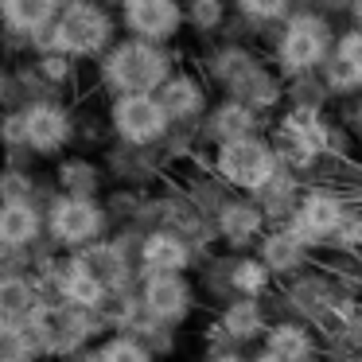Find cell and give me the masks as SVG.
<instances>
[{
  "mask_svg": "<svg viewBox=\"0 0 362 362\" xmlns=\"http://www.w3.org/2000/svg\"><path fill=\"white\" fill-rule=\"evenodd\" d=\"M105 78L121 90V94H152L168 82V55L152 47L148 40L121 43L110 59H105Z\"/></svg>",
  "mask_w": 362,
  "mask_h": 362,
  "instance_id": "1",
  "label": "cell"
},
{
  "mask_svg": "<svg viewBox=\"0 0 362 362\" xmlns=\"http://www.w3.org/2000/svg\"><path fill=\"white\" fill-rule=\"evenodd\" d=\"M218 175L242 191H265L276 180V156L257 136H238L222 141L218 148Z\"/></svg>",
  "mask_w": 362,
  "mask_h": 362,
  "instance_id": "2",
  "label": "cell"
},
{
  "mask_svg": "<svg viewBox=\"0 0 362 362\" xmlns=\"http://www.w3.org/2000/svg\"><path fill=\"white\" fill-rule=\"evenodd\" d=\"M110 32H113V24L98 4L74 0L71 8L59 16L55 32H51V43L63 55H94V51H102L110 43Z\"/></svg>",
  "mask_w": 362,
  "mask_h": 362,
  "instance_id": "3",
  "label": "cell"
},
{
  "mask_svg": "<svg viewBox=\"0 0 362 362\" xmlns=\"http://www.w3.org/2000/svg\"><path fill=\"white\" fill-rule=\"evenodd\" d=\"M113 125L125 141L148 144L168 129V113L152 94H121L117 105H113Z\"/></svg>",
  "mask_w": 362,
  "mask_h": 362,
  "instance_id": "4",
  "label": "cell"
},
{
  "mask_svg": "<svg viewBox=\"0 0 362 362\" xmlns=\"http://www.w3.org/2000/svg\"><path fill=\"white\" fill-rule=\"evenodd\" d=\"M327 59V24L320 16H296L281 40V63L288 71H312Z\"/></svg>",
  "mask_w": 362,
  "mask_h": 362,
  "instance_id": "5",
  "label": "cell"
},
{
  "mask_svg": "<svg viewBox=\"0 0 362 362\" xmlns=\"http://www.w3.org/2000/svg\"><path fill=\"white\" fill-rule=\"evenodd\" d=\"M343 203L327 191H312L296 203V218H292V234L300 242H320V238H331L343 222Z\"/></svg>",
  "mask_w": 362,
  "mask_h": 362,
  "instance_id": "6",
  "label": "cell"
},
{
  "mask_svg": "<svg viewBox=\"0 0 362 362\" xmlns=\"http://www.w3.org/2000/svg\"><path fill=\"white\" fill-rule=\"evenodd\" d=\"M90 323L82 315H74L71 304L63 308H35L32 312V331H35V343H43L47 351H71L78 339L90 335Z\"/></svg>",
  "mask_w": 362,
  "mask_h": 362,
  "instance_id": "7",
  "label": "cell"
},
{
  "mask_svg": "<svg viewBox=\"0 0 362 362\" xmlns=\"http://www.w3.org/2000/svg\"><path fill=\"white\" fill-rule=\"evenodd\" d=\"M102 230V211L86 199H63L51 211V234L63 245H82Z\"/></svg>",
  "mask_w": 362,
  "mask_h": 362,
  "instance_id": "8",
  "label": "cell"
},
{
  "mask_svg": "<svg viewBox=\"0 0 362 362\" xmlns=\"http://www.w3.org/2000/svg\"><path fill=\"white\" fill-rule=\"evenodd\" d=\"M191 304V288L180 273H152L144 284V308L156 320H180Z\"/></svg>",
  "mask_w": 362,
  "mask_h": 362,
  "instance_id": "9",
  "label": "cell"
},
{
  "mask_svg": "<svg viewBox=\"0 0 362 362\" xmlns=\"http://www.w3.org/2000/svg\"><path fill=\"white\" fill-rule=\"evenodd\" d=\"M20 125H24V141L40 152H55L71 136V121H66V113L59 105H32L20 117Z\"/></svg>",
  "mask_w": 362,
  "mask_h": 362,
  "instance_id": "10",
  "label": "cell"
},
{
  "mask_svg": "<svg viewBox=\"0 0 362 362\" xmlns=\"http://www.w3.org/2000/svg\"><path fill=\"white\" fill-rule=\"evenodd\" d=\"M327 86L331 90H358L362 86V28L346 32L327 59Z\"/></svg>",
  "mask_w": 362,
  "mask_h": 362,
  "instance_id": "11",
  "label": "cell"
},
{
  "mask_svg": "<svg viewBox=\"0 0 362 362\" xmlns=\"http://www.w3.org/2000/svg\"><path fill=\"white\" fill-rule=\"evenodd\" d=\"M125 20L136 35H144V40H168V35L180 28V4H175V0L136 4V8H125Z\"/></svg>",
  "mask_w": 362,
  "mask_h": 362,
  "instance_id": "12",
  "label": "cell"
},
{
  "mask_svg": "<svg viewBox=\"0 0 362 362\" xmlns=\"http://www.w3.org/2000/svg\"><path fill=\"white\" fill-rule=\"evenodd\" d=\"M284 141H288L292 156H296L300 164H308L315 152L327 148V129L320 125V117H315L312 110H296L284 121Z\"/></svg>",
  "mask_w": 362,
  "mask_h": 362,
  "instance_id": "13",
  "label": "cell"
},
{
  "mask_svg": "<svg viewBox=\"0 0 362 362\" xmlns=\"http://www.w3.org/2000/svg\"><path fill=\"white\" fill-rule=\"evenodd\" d=\"M59 0H0V16L12 32H43L55 20Z\"/></svg>",
  "mask_w": 362,
  "mask_h": 362,
  "instance_id": "14",
  "label": "cell"
},
{
  "mask_svg": "<svg viewBox=\"0 0 362 362\" xmlns=\"http://www.w3.org/2000/svg\"><path fill=\"white\" fill-rule=\"evenodd\" d=\"M187 257L191 250L175 234H152L141 245V261L148 265V273H180L187 265Z\"/></svg>",
  "mask_w": 362,
  "mask_h": 362,
  "instance_id": "15",
  "label": "cell"
},
{
  "mask_svg": "<svg viewBox=\"0 0 362 362\" xmlns=\"http://www.w3.org/2000/svg\"><path fill=\"white\" fill-rule=\"evenodd\" d=\"M40 234V214L24 199H8L0 206V245H28Z\"/></svg>",
  "mask_w": 362,
  "mask_h": 362,
  "instance_id": "16",
  "label": "cell"
},
{
  "mask_svg": "<svg viewBox=\"0 0 362 362\" xmlns=\"http://www.w3.org/2000/svg\"><path fill=\"white\" fill-rule=\"evenodd\" d=\"M160 105H164L168 117H195L199 110H203V90L195 86L191 78H168L164 86H160Z\"/></svg>",
  "mask_w": 362,
  "mask_h": 362,
  "instance_id": "17",
  "label": "cell"
},
{
  "mask_svg": "<svg viewBox=\"0 0 362 362\" xmlns=\"http://www.w3.org/2000/svg\"><path fill=\"white\" fill-rule=\"evenodd\" d=\"M269 354H276L281 362H308L312 358V339L300 323H276L269 331Z\"/></svg>",
  "mask_w": 362,
  "mask_h": 362,
  "instance_id": "18",
  "label": "cell"
},
{
  "mask_svg": "<svg viewBox=\"0 0 362 362\" xmlns=\"http://www.w3.org/2000/svg\"><path fill=\"white\" fill-rule=\"evenodd\" d=\"M300 253H304V242L292 230H281V234L265 238V245H261V265L269 273H288V269L300 265Z\"/></svg>",
  "mask_w": 362,
  "mask_h": 362,
  "instance_id": "19",
  "label": "cell"
},
{
  "mask_svg": "<svg viewBox=\"0 0 362 362\" xmlns=\"http://www.w3.org/2000/svg\"><path fill=\"white\" fill-rule=\"evenodd\" d=\"M261 211L253 203H226L222 206V214H218V226H222V234L230 238V242H250V238H257V230H261Z\"/></svg>",
  "mask_w": 362,
  "mask_h": 362,
  "instance_id": "20",
  "label": "cell"
},
{
  "mask_svg": "<svg viewBox=\"0 0 362 362\" xmlns=\"http://www.w3.org/2000/svg\"><path fill=\"white\" fill-rule=\"evenodd\" d=\"M102 292H105L102 281H94V276H90L86 269H78V265L63 276V300L71 308H98L102 304Z\"/></svg>",
  "mask_w": 362,
  "mask_h": 362,
  "instance_id": "21",
  "label": "cell"
},
{
  "mask_svg": "<svg viewBox=\"0 0 362 362\" xmlns=\"http://www.w3.org/2000/svg\"><path fill=\"white\" fill-rule=\"evenodd\" d=\"M32 308H35V296L24 276H0V320L28 315Z\"/></svg>",
  "mask_w": 362,
  "mask_h": 362,
  "instance_id": "22",
  "label": "cell"
},
{
  "mask_svg": "<svg viewBox=\"0 0 362 362\" xmlns=\"http://www.w3.org/2000/svg\"><path fill=\"white\" fill-rule=\"evenodd\" d=\"M222 327L234 339H253L261 331V308L253 300H234L226 308V315H222Z\"/></svg>",
  "mask_w": 362,
  "mask_h": 362,
  "instance_id": "23",
  "label": "cell"
},
{
  "mask_svg": "<svg viewBox=\"0 0 362 362\" xmlns=\"http://www.w3.org/2000/svg\"><path fill=\"white\" fill-rule=\"evenodd\" d=\"M250 129H253V113H250V105H242V102H230L214 113V133H218L222 141L250 136Z\"/></svg>",
  "mask_w": 362,
  "mask_h": 362,
  "instance_id": "24",
  "label": "cell"
},
{
  "mask_svg": "<svg viewBox=\"0 0 362 362\" xmlns=\"http://www.w3.org/2000/svg\"><path fill=\"white\" fill-rule=\"evenodd\" d=\"M0 362H32V339L8 320H0Z\"/></svg>",
  "mask_w": 362,
  "mask_h": 362,
  "instance_id": "25",
  "label": "cell"
},
{
  "mask_svg": "<svg viewBox=\"0 0 362 362\" xmlns=\"http://www.w3.org/2000/svg\"><path fill=\"white\" fill-rule=\"evenodd\" d=\"M265 281H269V269L261 261H242L234 269V288H242V292H261Z\"/></svg>",
  "mask_w": 362,
  "mask_h": 362,
  "instance_id": "26",
  "label": "cell"
},
{
  "mask_svg": "<svg viewBox=\"0 0 362 362\" xmlns=\"http://www.w3.org/2000/svg\"><path fill=\"white\" fill-rule=\"evenodd\" d=\"M102 362H148V351L133 339H113V343H105Z\"/></svg>",
  "mask_w": 362,
  "mask_h": 362,
  "instance_id": "27",
  "label": "cell"
},
{
  "mask_svg": "<svg viewBox=\"0 0 362 362\" xmlns=\"http://www.w3.org/2000/svg\"><path fill=\"white\" fill-rule=\"evenodd\" d=\"M242 8L257 20H276L284 8H288V0H242Z\"/></svg>",
  "mask_w": 362,
  "mask_h": 362,
  "instance_id": "28",
  "label": "cell"
},
{
  "mask_svg": "<svg viewBox=\"0 0 362 362\" xmlns=\"http://www.w3.org/2000/svg\"><path fill=\"white\" fill-rule=\"evenodd\" d=\"M191 16H195V24H199V28H211V24H218L222 4H218V0H195V8H191Z\"/></svg>",
  "mask_w": 362,
  "mask_h": 362,
  "instance_id": "29",
  "label": "cell"
},
{
  "mask_svg": "<svg viewBox=\"0 0 362 362\" xmlns=\"http://www.w3.org/2000/svg\"><path fill=\"white\" fill-rule=\"evenodd\" d=\"M214 362H245V358H238V354H218Z\"/></svg>",
  "mask_w": 362,
  "mask_h": 362,
  "instance_id": "30",
  "label": "cell"
},
{
  "mask_svg": "<svg viewBox=\"0 0 362 362\" xmlns=\"http://www.w3.org/2000/svg\"><path fill=\"white\" fill-rule=\"evenodd\" d=\"M253 362H281V358H276V354H269V351H265V354H257V358H253Z\"/></svg>",
  "mask_w": 362,
  "mask_h": 362,
  "instance_id": "31",
  "label": "cell"
},
{
  "mask_svg": "<svg viewBox=\"0 0 362 362\" xmlns=\"http://www.w3.org/2000/svg\"><path fill=\"white\" fill-rule=\"evenodd\" d=\"M136 4H152V0H125V8H136Z\"/></svg>",
  "mask_w": 362,
  "mask_h": 362,
  "instance_id": "32",
  "label": "cell"
},
{
  "mask_svg": "<svg viewBox=\"0 0 362 362\" xmlns=\"http://www.w3.org/2000/svg\"><path fill=\"white\" fill-rule=\"evenodd\" d=\"M354 16H358V24H362V0H354Z\"/></svg>",
  "mask_w": 362,
  "mask_h": 362,
  "instance_id": "33",
  "label": "cell"
},
{
  "mask_svg": "<svg viewBox=\"0 0 362 362\" xmlns=\"http://www.w3.org/2000/svg\"><path fill=\"white\" fill-rule=\"evenodd\" d=\"M0 90H4V82H0Z\"/></svg>",
  "mask_w": 362,
  "mask_h": 362,
  "instance_id": "34",
  "label": "cell"
}]
</instances>
